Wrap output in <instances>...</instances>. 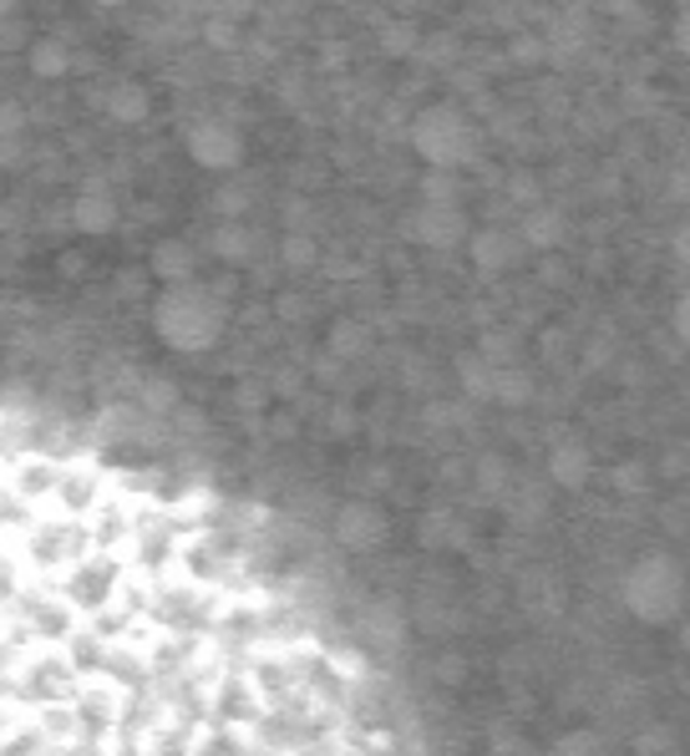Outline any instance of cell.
Listing matches in <instances>:
<instances>
[{
	"mask_svg": "<svg viewBox=\"0 0 690 756\" xmlns=\"http://www.w3.org/2000/svg\"><path fill=\"white\" fill-rule=\"evenodd\" d=\"M229 305L209 285H168L153 305V331L163 335V345L183 351V356H199V351H213L219 335H224Z\"/></svg>",
	"mask_w": 690,
	"mask_h": 756,
	"instance_id": "1",
	"label": "cell"
},
{
	"mask_svg": "<svg viewBox=\"0 0 690 756\" xmlns=\"http://www.w3.org/2000/svg\"><path fill=\"white\" fill-rule=\"evenodd\" d=\"M15 554H21L26 569L62 579L77 558L92 554V529L77 523V518H62V513H36L26 529H21V538H15Z\"/></svg>",
	"mask_w": 690,
	"mask_h": 756,
	"instance_id": "2",
	"label": "cell"
},
{
	"mask_svg": "<svg viewBox=\"0 0 690 756\" xmlns=\"http://www.w3.org/2000/svg\"><path fill=\"white\" fill-rule=\"evenodd\" d=\"M624 610L639 624H670L686 610V574L670 554H645L635 569L624 574Z\"/></svg>",
	"mask_w": 690,
	"mask_h": 756,
	"instance_id": "3",
	"label": "cell"
},
{
	"mask_svg": "<svg viewBox=\"0 0 690 756\" xmlns=\"http://www.w3.org/2000/svg\"><path fill=\"white\" fill-rule=\"evenodd\" d=\"M412 153L432 173H457L478 158V133L457 107H426L412 118Z\"/></svg>",
	"mask_w": 690,
	"mask_h": 756,
	"instance_id": "4",
	"label": "cell"
},
{
	"mask_svg": "<svg viewBox=\"0 0 690 756\" xmlns=\"http://www.w3.org/2000/svg\"><path fill=\"white\" fill-rule=\"evenodd\" d=\"M56 589H62V599H67L81 620H97V614L112 610L122 599V589H127V558L92 548V554L77 558V564L56 579Z\"/></svg>",
	"mask_w": 690,
	"mask_h": 756,
	"instance_id": "5",
	"label": "cell"
},
{
	"mask_svg": "<svg viewBox=\"0 0 690 756\" xmlns=\"http://www.w3.org/2000/svg\"><path fill=\"white\" fill-rule=\"evenodd\" d=\"M118 492V482L107 478L102 467L92 463H62V478H56V498H52V513L62 518H77V523H92V513Z\"/></svg>",
	"mask_w": 690,
	"mask_h": 756,
	"instance_id": "6",
	"label": "cell"
},
{
	"mask_svg": "<svg viewBox=\"0 0 690 756\" xmlns=\"http://www.w3.org/2000/svg\"><path fill=\"white\" fill-rule=\"evenodd\" d=\"M188 158L199 163V168L209 173H229V168H240L244 163V137L234 122L224 118H203L188 127Z\"/></svg>",
	"mask_w": 690,
	"mask_h": 756,
	"instance_id": "7",
	"label": "cell"
},
{
	"mask_svg": "<svg viewBox=\"0 0 690 756\" xmlns=\"http://www.w3.org/2000/svg\"><path fill=\"white\" fill-rule=\"evenodd\" d=\"M472 224H467L463 203H422V209L407 219V240H416L422 249H457L467 244Z\"/></svg>",
	"mask_w": 690,
	"mask_h": 756,
	"instance_id": "8",
	"label": "cell"
},
{
	"mask_svg": "<svg viewBox=\"0 0 690 756\" xmlns=\"http://www.w3.org/2000/svg\"><path fill=\"white\" fill-rule=\"evenodd\" d=\"M335 544L350 548V554H371V548L386 544V513L371 503V498H356L335 513Z\"/></svg>",
	"mask_w": 690,
	"mask_h": 756,
	"instance_id": "9",
	"label": "cell"
},
{
	"mask_svg": "<svg viewBox=\"0 0 690 756\" xmlns=\"http://www.w3.org/2000/svg\"><path fill=\"white\" fill-rule=\"evenodd\" d=\"M467 254H472V265L482 269V275H503V269L518 265V254H523V240H518L513 229H472L467 234Z\"/></svg>",
	"mask_w": 690,
	"mask_h": 756,
	"instance_id": "10",
	"label": "cell"
},
{
	"mask_svg": "<svg viewBox=\"0 0 690 756\" xmlns=\"http://www.w3.org/2000/svg\"><path fill=\"white\" fill-rule=\"evenodd\" d=\"M118 199L107 193L102 184H87L71 199V229H81V234H112L118 229Z\"/></svg>",
	"mask_w": 690,
	"mask_h": 756,
	"instance_id": "11",
	"label": "cell"
},
{
	"mask_svg": "<svg viewBox=\"0 0 690 756\" xmlns=\"http://www.w3.org/2000/svg\"><path fill=\"white\" fill-rule=\"evenodd\" d=\"M147 269H153L163 285H193V275H199V249L188 240H158L153 254H147Z\"/></svg>",
	"mask_w": 690,
	"mask_h": 756,
	"instance_id": "12",
	"label": "cell"
},
{
	"mask_svg": "<svg viewBox=\"0 0 690 756\" xmlns=\"http://www.w3.org/2000/svg\"><path fill=\"white\" fill-rule=\"evenodd\" d=\"M92 102L102 107L112 122H122V127H137V122H147V107H153L137 81H112V87L92 92Z\"/></svg>",
	"mask_w": 690,
	"mask_h": 756,
	"instance_id": "13",
	"label": "cell"
},
{
	"mask_svg": "<svg viewBox=\"0 0 690 756\" xmlns=\"http://www.w3.org/2000/svg\"><path fill=\"white\" fill-rule=\"evenodd\" d=\"M589 472H594V457H589L585 442H554V452H548V482L554 488H585Z\"/></svg>",
	"mask_w": 690,
	"mask_h": 756,
	"instance_id": "14",
	"label": "cell"
},
{
	"mask_svg": "<svg viewBox=\"0 0 690 756\" xmlns=\"http://www.w3.org/2000/svg\"><path fill=\"white\" fill-rule=\"evenodd\" d=\"M518 240L523 249H558L564 244V213L558 209H528L523 213V224H518Z\"/></svg>",
	"mask_w": 690,
	"mask_h": 756,
	"instance_id": "15",
	"label": "cell"
},
{
	"mask_svg": "<svg viewBox=\"0 0 690 756\" xmlns=\"http://www.w3.org/2000/svg\"><path fill=\"white\" fill-rule=\"evenodd\" d=\"M77 67V52H71L62 36H41L31 41V77L41 81H56V77H67V71Z\"/></svg>",
	"mask_w": 690,
	"mask_h": 756,
	"instance_id": "16",
	"label": "cell"
},
{
	"mask_svg": "<svg viewBox=\"0 0 690 756\" xmlns=\"http://www.w3.org/2000/svg\"><path fill=\"white\" fill-rule=\"evenodd\" d=\"M513 482H518L513 467H508V457H498V452H488V457H478V463H472V492H478V498H488V503H503Z\"/></svg>",
	"mask_w": 690,
	"mask_h": 756,
	"instance_id": "17",
	"label": "cell"
},
{
	"mask_svg": "<svg viewBox=\"0 0 690 756\" xmlns=\"http://www.w3.org/2000/svg\"><path fill=\"white\" fill-rule=\"evenodd\" d=\"M360 630L371 640L376 651H397L401 635H407V620H401L397 604H371V610L360 614Z\"/></svg>",
	"mask_w": 690,
	"mask_h": 756,
	"instance_id": "18",
	"label": "cell"
},
{
	"mask_svg": "<svg viewBox=\"0 0 690 756\" xmlns=\"http://www.w3.org/2000/svg\"><path fill=\"white\" fill-rule=\"evenodd\" d=\"M422 544L432 548V554L463 548V544H467V523H463L457 513H447V508H432V513L422 518Z\"/></svg>",
	"mask_w": 690,
	"mask_h": 756,
	"instance_id": "19",
	"label": "cell"
},
{
	"mask_svg": "<svg viewBox=\"0 0 690 756\" xmlns=\"http://www.w3.org/2000/svg\"><path fill=\"white\" fill-rule=\"evenodd\" d=\"M325 345H331V356L335 360H360L366 351H371V325L366 320H335L331 335H325Z\"/></svg>",
	"mask_w": 690,
	"mask_h": 756,
	"instance_id": "20",
	"label": "cell"
},
{
	"mask_svg": "<svg viewBox=\"0 0 690 756\" xmlns=\"http://www.w3.org/2000/svg\"><path fill=\"white\" fill-rule=\"evenodd\" d=\"M498 407H528L533 401V376L523 371V366H498L492 371V397Z\"/></svg>",
	"mask_w": 690,
	"mask_h": 756,
	"instance_id": "21",
	"label": "cell"
},
{
	"mask_svg": "<svg viewBox=\"0 0 690 756\" xmlns=\"http://www.w3.org/2000/svg\"><path fill=\"white\" fill-rule=\"evenodd\" d=\"M254 249H259V234H254V229H244V224H219L213 229V254L229 259V265H244Z\"/></svg>",
	"mask_w": 690,
	"mask_h": 756,
	"instance_id": "22",
	"label": "cell"
},
{
	"mask_svg": "<svg viewBox=\"0 0 690 756\" xmlns=\"http://www.w3.org/2000/svg\"><path fill=\"white\" fill-rule=\"evenodd\" d=\"M503 503H508V513H513V523H538V518L548 513L544 488H528V482H513Z\"/></svg>",
	"mask_w": 690,
	"mask_h": 756,
	"instance_id": "23",
	"label": "cell"
},
{
	"mask_svg": "<svg viewBox=\"0 0 690 756\" xmlns=\"http://www.w3.org/2000/svg\"><path fill=\"white\" fill-rule=\"evenodd\" d=\"M635 756H686V746H680V731L665 726V721H655V726H645L635 736Z\"/></svg>",
	"mask_w": 690,
	"mask_h": 756,
	"instance_id": "24",
	"label": "cell"
},
{
	"mask_svg": "<svg viewBox=\"0 0 690 756\" xmlns=\"http://www.w3.org/2000/svg\"><path fill=\"white\" fill-rule=\"evenodd\" d=\"M457 376H463V391H467V397H478V401L492 397V366L478 356V351H467V356L457 360Z\"/></svg>",
	"mask_w": 690,
	"mask_h": 756,
	"instance_id": "25",
	"label": "cell"
},
{
	"mask_svg": "<svg viewBox=\"0 0 690 756\" xmlns=\"http://www.w3.org/2000/svg\"><path fill=\"white\" fill-rule=\"evenodd\" d=\"M279 259H285V269H315L320 244L310 240L305 229H294V234H285V240H279Z\"/></svg>",
	"mask_w": 690,
	"mask_h": 756,
	"instance_id": "26",
	"label": "cell"
},
{
	"mask_svg": "<svg viewBox=\"0 0 690 756\" xmlns=\"http://www.w3.org/2000/svg\"><path fill=\"white\" fill-rule=\"evenodd\" d=\"M381 52L386 56H416L422 52V36H416V26H407V21H386L381 26Z\"/></svg>",
	"mask_w": 690,
	"mask_h": 756,
	"instance_id": "27",
	"label": "cell"
},
{
	"mask_svg": "<svg viewBox=\"0 0 690 756\" xmlns=\"http://www.w3.org/2000/svg\"><path fill=\"white\" fill-rule=\"evenodd\" d=\"M249 203H254V188H244V184H224L213 193V209L224 213V224H240Z\"/></svg>",
	"mask_w": 690,
	"mask_h": 756,
	"instance_id": "28",
	"label": "cell"
},
{
	"mask_svg": "<svg viewBox=\"0 0 690 756\" xmlns=\"http://www.w3.org/2000/svg\"><path fill=\"white\" fill-rule=\"evenodd\" d=\"M478 356L488 360L492 371H498V366H518V341H513V335H508V331H492V335H482Z\"/></svg>",
	"mask_w": 690,
	"mask_h": 756,
	"instance_id": "29",
	"label": "cell"
},
{
	"mask_svg": "<svg viewBox=\"0 0 690 756\" xmlns=\"http://www.w3.org/2000/svg\"><path fill=\"white\" fill-rule=\"evenodd\" d=\"M548 756H604V742L594 731H569V736H558Z\"/></svg>",
	"mask_w": 690,
	"mask_h": 756,
	"instance_id": "30",
	"label": "cell"
},
{
	"mask_svg": "<svg viewBox=\"0 0 690 756\" xmlns=\"http://www.w3.org/2000/svg\"><path fill=\"white\" fill-rule=\"evenodd\" d=\"M26 107L15 102V97H0V143H21V133H26Z\"/></svg>",
	"mask_w": 690,
	"mask_h": 756,
	"instance_id": "31",
	"label": "cell"
},
{
	"mask_svg": "<svg viewBox=\"0 0 690 756\" xmlns=\"http://www.w3.org/2000/svg\"><path fill=\"white\" fill-rule=\"evenodd\" d=\"M21 558L15 554H5V548H0V610H11V599L21 594Z\"/></svg>",
	"mask_w": 690,
	"mask_h": 756,
	"instance_id": "32",
	"label": "cell"
},
{
	"mask_svg": "<svg viewBox=\"0 0 690 756\" xmlns=\"http://www.w3.org/2000/svg\"><path fill=\"white\" fill-rule=\"evenodd\" d=\"M457 188H463V184H457V173H426V178H422L426 199L422 203H457Z\"/></svg>",
	"mask_w": 690,
	"mask_h": 756,
	"instance_id": "33",
	"label": "cell"
},
{
	"mask_svg": "<svg viewBox=\"0 0 690 756\" xmlns=\"http://www.w3.org/2000/svg\"><path fill=\"white\" fill-rule=\"evenodd\" d=\"M610 482H614V492H624V498H635V492L650 488V472H645L639 463H620V467L610 472Z\"/></svg>",
	"mask_w": 690,
	"mask_h": 756,
	"instance_id": "34",
	"label": "cell"
},
{
	"mask_svg": "<svg viewBox=\"0 0 690 756\" xmlns=\"http://www.w3.org/2000/svg\"><path fill=\"white\" fill-rule=\"evenodd\" d=\"M26 26H21V21H15V15L11 11H5V15H0V52H15V46H26Z\"/></svg>",
	"mask_w": 690,
	"mask_h": 756,
	"instance_id": "35",
	"label": "cell"
},
{
	"mask_svg": "<svg viewBox=\"0 0 690 756\" xmlns=\"http://www.w3.org/2000/svg\"><path fill=\"white\" fill-rule=\"evenodd\" d=\"M670 331H676V341L690 351V290L676 300V310H670Z\"/></svg>",
	"mask_w": 690,
	"mask_h": 756,
	"instance_id": "36",
	"label": "cell"
},
{
	"mask_svg": "<svg viewBox=\"0 0 690 756\" xmlns=\"http://www.w3.org/2000/svg\"><path fill=\"white\" fill-rule=\"evenodd\" d=\"M488 756H533V746L523 742V736H513V731H503L498 742H492V752Z\"/></svg>",
	"mask_w": 690,
	"mask_h": 756,
	"instance_id": "37",
	"label": "cell"
},
{
	"mask_svg": "<svg viewBox=\"0 0 690 756\" xmlns=\"http://www.w3.org/2000/svg\"><path fill=\"white\" fill-rule=\"evenodd\" d=\"M513 56H518V62H528V67H533V62H544V41L518 36V41H513Z\"/></svg>",
	"mask_w": 690,
	"mask_h": 756,
	"instance_id": "38",
	"label": "cell"
},
{
	"mask_svg": "<svg viewBox=\"0 0 690 756\" xmlns=\"http://www.w3.org/2000/svg\"><path fill=\"white\" fill-rule=\"evenodd\" d=\"M670 199H676V203H690V163H680V168L670 173Z\"/></svg>",
	"mask_w": 690,
	"mask_h": 756,
	"instance_id": "39",
	"label": "cell"
},
{
	"mask_svg": "<svg viewBox=\"0 0 690 756\" xmlns=\"http://www.w3.org/2000/svg\"><path fill=\"white\" fill-rule=\"evenodd\" d=\"M670 254H676V265L690 269V224H680L676 234H670Z\"/></svg>",
	"mask_w": 690,
	"mask_h": 756,
	"instance_id": "40",
	"label": "cell"
},
{
	"mask_svg": "<svg viewBox=\"0 0 690 756\" xmlns=\"http://www.w3.org/2000/svg\"><path fill=\"white\" fill-rule=\"evenodd\" d=\"M676 46H680V52H690V5L676 15Z\"/></svg>",
	"mask_w": 690,
	"mask_h": 756,
	"instance_id": "41",
	"label": "cell"
},
{
	"mask_svg": "<svg viewBox=\"0 0 690 756\" xmlns=\"http://www.w3.org/2000/svg\"><path fill=\"white\" fill-rule=\"evenodd\" d=\"M422 52H426V56H452V52H457V41H452V36H432V41L422 46Z\"/></svg>",
	"mask_w": 690,
	"mask_h": 756,
	"instance_id": "42",
	"label": "cell"
},
{
	"mask_svg": "<svg viewBox=\"0 0 690 756\" xmlns=\"http://www.w3.org/2000/svg\"><path fill=\"white\" fill-rule=\"evenodd\" d=\"M680 645H686V651H690V624H686V635H680Z\"/></svg>",
	"mask_w": 690,
	"mask_h": 756,
	"instance_id": "43",
	"label": "cell"
}]
</instances>
